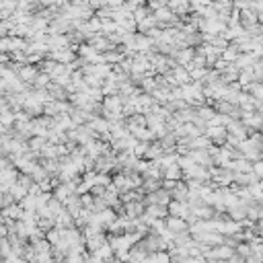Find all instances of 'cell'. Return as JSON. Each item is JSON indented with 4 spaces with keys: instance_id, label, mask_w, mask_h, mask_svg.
Listing matches in <instances>:
<instances>
[{
    "instance_id": "obj_2",
    "label": "cell",
    "mask_w": 263,
    "mask_h": 263,
    "mask_svg": "<svg viewBox=\"0 0 263 263\" xmlns=\"http://www.w3.org/2000/svg\"><path fill=\"white\" fill-rule=\"evenodd\" d=\"M261 218H263V208H261Z\"/></svg>"
},
{
    "instance_id": "obj_1",
    "label": "cell",
    "mask_w": 263,
    "mask_h": 263,
    "mask_svg": "<svg viewBox=\"0 0 263 263\" xmlns=\"http://www.w3.org/2000/svg\"><path fill=\"white\" fill-rule=\"evenodd\" d=\"M255 173L259 175V177H263V162H257L255 164Z\"/></svg>"
}]
</instances>
